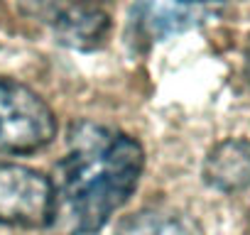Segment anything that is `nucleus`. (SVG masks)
I'll return each mask as SVG.
<instances>
[{
	"instance_id": "f257e3e1",
	"label": "nucleus",
	"mask_w": 250,
	"mask_h": 235,
	"mask_svg": "<svg viewBox=\"0 0 250 235\" xmlns=\"http://www.w3.org/2000/svg\"><path fill=\"white\" fill-rule=\"evenodd\" d=\"M143 169L145 152L135 137L81 120L57 164L54 218L62 213L71 235L98 233L135 194Z\"/></svg>"
},
{
	"instance_id": "f03ea898",
	"label": "nucleus",
	"mask_w": 250,
	"mask_h": 235,
	"mask_svg": "<svg viewBox=\"0 0 250 235\" xmlns=\"http://www.w3.org/2000/svg\"><path fill=\"white\" fill-rule=\"evenodd\" d=\"M54 135L57 118L44 98L20 81L0 76V152H37Z\"/></svg>"
},
{
	"instance_id": "7ed1b4c3",
	"label": "nucleus",
	"mask_w": 250,
	"mask_h": 235,
	"mask_svg": "<svg viewBox=\"0 0 250 235\" xmlns=\"http://www.w3.org/2000/svg\"><path fill=\"white\" fill-rule=\"evenodd\" d=\"M0 223L20 228L54 223V184L32 167L0 162Z\"/></svg>"
},
{
	"instance_id": "20e7f679",
	"label": "nucleus",
	"mask_w": 250,
	"mask_h": 235,
	"mask_svg": "<svg viewBox=\"0 0 250 235\" xmlns=\"http://www.w3.org/2000/svg\"><path fill=\"white\" fill-rule=\"evenodd\" d=\"M223 8L226 0H135L133 25L140 37L162 42L216 20Z\"/></svg>"
},
{
	"instance_id": "39448f33",
	"label": "nucleus",
	"mask_w": 250,
	"mask_h": 235,
	"mask_svg": "<svg viewBox=\"0 0 250 235\" xmlns=\"http://www.w3.org/2000/svg\"><path fill=\"white\" fill-rule=\"evenodd\" d=\"M204 179L226 194L250 186V142L243 137L218 142L204 162Z\"/></svg>"
},
{
	"instance_id": "423d86ee",
	"label": "nucleus",
	"mask_w": 250,
	"mask_h": 235,
	"mask_svg": "<svg viewBox=\"0 0 250 235\" xmlns=\"http://www.w3.org/2000/svg\"><path fill=\"white\" fill-rule=\"evenodd\" d=\"M118 235H199L194 225L177 215L165 211H140L130 218H125L118 228Z\"/></svg>"
},
{
	"instance_id": "0eeeda50",
	"label": "nucleus",
	"mask_w": 250,
	"mask_h": 235,
	"mask_svg": "<svg viewBox=\"0 0 250 235\" xmlns=\"http://www.w3.org/2000/svg\"><path fill=\"white\" fill-rule=\"evenodd\" d=\"M105 30V18L98 10H71L62 20V35L71 44H83L86 39H101Z\"/></svg>"
}]
</instances>
